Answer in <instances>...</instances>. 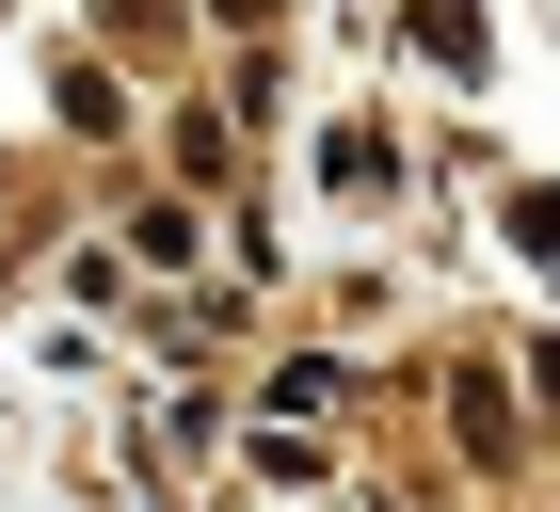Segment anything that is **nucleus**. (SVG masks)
<instances>
[{
  "label": "nucleus",
  "mask_w": 560,
  "mask_h": 512,
  "mask_svg": "<svg viewBox=\"0 0 560 512\" xmlns=\"http://www.w3.org/2000/svg\"><path fill=\"white\" fill-rule=\"evenodd\" d=\"M417 48L448 65V81H465V65H480V16H465V0H417Z\"/></svg>",
  "instance_id": "nucleus-1"
}]
</instances>
